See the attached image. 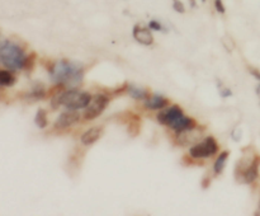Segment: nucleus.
I'll return each mask as SVG.
<instances>
[{
	"label": "nucleus",
	"instance_id": "obj_7",
	"mask_svg": "<svg viewBox=\"0 0 260 216\" xmlns=\"http://www.w3.org/2000/svg\"><path fill=\"white\" fill-rule=\"evenodd\" d=\"M183 114H184L183 109L177 104H173V106L160 109L159 114H157V121L164 126H170L175 119L179 118Z\"/></svg>",
	"mask_w": 260,
	"mask_h": 216
},
{
	"label": "nucleus",
	"instance_id": "obj_12",
	"mask_svg": "<svg viewBox=\"0 0 260 216\" xmlns=\"http://www.w3.org/2000/svg\"><path fill=\"white\" fill-rule=\"evenodd\" d=\"M169 106V99L165 98V97L159 96V94H154V96H150L149 98L145 101V107L147 109H151V111H157V109H162L165 107Z\"/></svg>",
	"mask_w": 260,
	"mask_h": 216
},
{
	"label": "nucleus",
	"instance_id": "obj_22",
	"mask_svg": "<svg viewBox=\"0 0 260 216\" xmlns=\"http://www.w3.org/2000/svg\"><path fill=\"white\" fill-rule=\"evenodd\" d=\"M218 90H220V94L222 98H228V97L233 96V91L229 88H226V86L221 83H218Z\"/></svg>",
	"mask_w": 260,
	"mask_h": 216
},
{
	"label": "nucleus",
	"instance_id": "obj_19",
	"mask_svg": "<svg viewBox=\"0 0 260 216\" xmlns=\"http://www.w3.org/2000/svg\"><path fill=\"white\" fill-rule=\"evenodd\" d=\"M147 27H149L151 30H157V32H168L167 28H165L164 25H162L161 23H160L159 20H156V19L150 20L149 25H147Z\"/></svg>",
	"mask_w": 260,
	"mask_h": 216
},
{
	"label": "nucleus",
	"instance_id": "obj_26",
	"mask_svg": "<svg viewBox=\"0 0 260 216\" xmlns=\"http://www.w3.org/2000/svg\"><path fill=\"white\" fill-rule=\"evenodd\" d=\"M202 2H203V3H205V2H206V0H202Z\"/></svg>",
	"mask_w": 260,
	"mask_h": 216
},
{
	"label": "nucleus",
	"instance_id": "obj_6",
	"mask_svg": "<svg viewBox=\"0 0 260 216\" xmlns=\"http://www.w3.org/2000/svg\"><path fill=\"white\" fill-rule=\"evenodd\" d=\"M109 102H111V98L106 94L101 93L96 94L95 97H93L90 103L88 104V107L85 108V112H84L83 117L85 121H91V119H95L106 111V108L108 107Z\"/></svg>",
	"mask_w": 260,
	"mask_h": 216
},
{
	"label": "nucleus",
	"instance_id": "obj_17",
	"mask_svg": "<svg viewBox=\"0 0 260 216\" xmlns=\"http://www.w3.org/2000/svg\"><path fill=\"white\" fill-rule=\"evenodd\" d=\"M35 124L37 125L38 129H46L48 125V119H47V111L43 108H40L37 111L35 116Z\"/></svg>",
	"mask_w": 260,
	"mask_h": 216
},
{
	"label": "nucleus",
	"instance_id": "obj_4",
	"mask_svg": "<svg viewBox=\"0 0 260 216\" xmlns=\"http://www.w3.org/2000/svg\"><path fill=\"white\" fill-rule=\"evenodd\" d=\"M218 144L213 136H207L202 141H198L196 145H192L189 149V155L193 159H205L211 158L218 151Z\"/></svg>",
	"mask_w": 260,
	"mask_h": 216
},
{
	"label": "nucleus",
	"instance_id": "obj_16",
	"mask_svg": "<svg viewBox=\"0 0 260 216\" xmlns=\"http://www.w3.org/2000/svg\"><path fill=\"white\" fill-rule=\"evenodd\" d=\"M17 79L13 75L10 70H0V85L2 86H12L14 85Z\"/></svg>",
	"mask_w": 260,
	"mask_h": 216
},
{
	"label": "nucleus",
	"instance_id": "obj_11",
	"mask_svg": "<svg viewBox=\"0 0 260 216\" xmlns=\"http://www.w3.org/2000/svg\"><path fill=\"white\" fill-rule=\"evenodd\" d=\"M103 135V129L101 126L90 127L89 130H86L83 135H81V144L85 145V146H90L94 142L98 141L101 139V136Z\"/></svg>",
	"mask_w": 260,
	"mask_h": 216
},
{
	"label": "nucleus",
	"instance_id": "obj_2",
	"mask_svg": "<svg viewBox=\"0 0 260 216\" xmlns=\"http://www.w3.org/2000/svg\"><path fill=\"white\" fill-rule=\"evenodd\" d=\"M93 97L89 91L78 90V89H65L60 93L55 94L51 98L50 104L52 109H57L60 106H65L68 109H78L86 108L90 103Z\"/></svg>",
	"mask_w": 260,
	"mask_h": 216
},
{
	"label": "nucleus",
	"instance_id": "obj_18",
	"mask_svg": "<svg viewBox=\"0 0 260 216\" xmlns=\"http://www.w3.org/2000/svg\"><path fill=\"white\" fill-rule=\"evenodd\" d=\"M28 97L32 99H35V101H38V99H43L46 97V89L45 86H43V84H40L37 83L35 86L32 88V90H30V93L28 94Z\"/></svg>",
	"mask_w": 260,
	"mask_h": 216
},
{
	"label": "nucleus",
	"instance_id": "obj_5",
	"mask_svg": "<svg viewBox=\"0 0 260 216\" xmlns=\"http://www.w3.org/2000/svg\"><path fill=\"white\" fill-rule=\"evenodd\" d=\"M259 157H255L248 163L245 160H241L238 164V167H236V178L244 183H253L259 174Z\"/></svg>",
	"mask_w": 260,
	"mask_h": 216
},
{
	"label": "nucleus",
	"instance_id": "obj_25",
	"mask_svg": "<svg viewBox=\"0 0 260 216\" xmlns=\"http://www.w3.org/2000/svg\"><path fill=\"white\" fill-rule=\"evenodd\" d=\"M256 93H258V96L260 97V84L258 85V88H256Z\"/></svg>",
	"mask_w": 260,
	"mask_h": 216
},
{
	"label": "nucleus",
	"instance_id": "obj_8",
	"mask_svg": "<svg viewBox=\"0 0 260 216\" xmlns=\"http://www.w3.org/2000/svg\"><path fill=\"white\" fill-rule=\"evenodd\" d=\"M80 113H79L78 111H75V109H68V111L62 112V113L57 117V119H56L53 126H55L56 130H65L68 129V127L75 125L76 122L80 121Z\"/></svg>",
	"mask_w": 260,
	"mask_h": 216
},
{
	"label": "nucleus",
	"instance_id": "obj_1",
	"mask_svg": "<svg viewBox=\"0 0 260 216\" xmlns=\"http://www.w3.org/2000/svg\"><path fill=\"white\" fill-rule=\"evenodd\" d=\"M51 81L65 89H76L84 78V69L80 64L70 60L56 61L48 68Z\"/></svg>",
	"mask_w": 260,
	"mask_h": 216
},
{
	"label": "nucleus",
	"instance_id": "obj_3",
	"mask_svg": "<svg viewBox=\"0 0 260 216\" xmlns=\"http://www.w3.org/2000/svg\"><path fill=\"white\" fill-rule=\"evenodd\" d=\"M27 55L19 45L13 41L5 40L0 43V61L9 70H20L23 69Z\"/></svg>",
	"mask_w": 260,
	"mask_h": 216
},
{
	"label": "nucleus",
	"instance_id": "obj_20",
	"mask_svg": "<svg viewBox=\"0 0 260 216\" xmlns=\"http://www.w3.org/2000/svg\"><path fill=\"white\" fill-rule=\"evenodd\" d=\"M35 61H36V53L32 52L30 55H28L27 57H25L23 69H24V70H27V71H30L33 69V66H35Z\"/></svg>",
	"mask_w": 260,
	"mask_h": 216
},
{
	"label": "nucleus",
	"instance_id": "obj_23",
	"mask_svg": "<svg viewBox=\"0 0 260 216\" xmlns=\"http://www.w3.org/2000/svg\"><path fill=\"white\" fill-rule=\"evenodd\" d=\"M215 9L217 10L220 14H225L226 8H225V4L222 3V0H215Z\"/></svg>",
	"mask_w": 260,
	"mask_h": 216
},
{
	"label": "nucleus",
	"instance_id": "obj_21",
	"mask_svg": "<svg viewBox=\"0 0 260 216\" xmlns=\"http://www.w3.org/2000/svg\"><path fill=\"white\" fill-rule=\"evenodd\" d=\"M173 9L177 13H180V14L185 13V7L180 0H173Z\"/></svg>",
	"mask_w": 260,
	"mask_h": 216
},
{
	"label": "nucleus",
	"instance_id": "obj_24",
	"mask_svg": "<svg viewBox=\"0 0 260 216\" xmlns=\"http://www.w3.org/2000/svg\"><path fill=\"white\" fill-rule=\"evenodd\" d=\"M190 5H192V8H196L197 7V3H196V0H189Z\"/></svg>",
	"mask_w": 260,
	"mask_h": 216
},
{
	"label": "nucleus",
	"instance_id": "obj_9",
	"mask_svg": "<svg viewBox=\"0 0 260 216\" xmlns=\"http://www.w3.org/2000/svg\"><path fill=\"white\" fill-rule=\"evenodd\" d=\"M132 36L139 43L144 46H151L154 43V36L149 27H144L141 24H135L132 29Z\"/></svg>",
	"mask_w": 260,
	"mask_h": 216
},
{
	"label": "nucleus",
	"instance_id": "obj_10",
	"mask_svg": "<svg viewBox=\"0 0 260 216\" xmlns=\"http://www.w3.org/2000/svg\"><path fill=\"white\" fill-rule=\"evenodd\" d=\"M196 126H197V122L194 121V118L183 114V116H180L179 118L175 119V121L173 122L169 127L173 130V131H175L178 134V132L187 131V130L194 129Z\"/></svg>",
	"mask_w": 260,
	"mask_h": 216
},
{
	"label": "nucleus",
	"instance_id": "obj_15",
	"mask_svg": "<svg viewBox=\"0 0 260 216\" xmlns=\"http://www.w3.org/2000/svg\"><path fill=\"white\" fill-rule=\"evenodd\" d=\"M229 157H230V152H229L228 150H223V151L218 155V158L215 162V165H213V172H215L216 175L221 174V173L223 172L226 163H228Z\"/></svg>",
	"mask_w": 260,
	"mask_h": 216
},
{
	"label": "nucleus",
	"instance_id": "obj_13",
	"mask_svg": "<svg viewBox=\"0 0 260 216\" xmlns=\"http://www.w3.org/2000/svg\"><path fill=\"white\" fill-rule=\"evenodd\" d=\"M177 135L180 145H190L193 142H198V140L201 139V132H196V127L187 131L178 132Z\"/></svg>",
	"mask_w": 260,
	"mask_h": 216
},
{
	"label": "nucleus",
	"instance_id": "obj_14",
	"mask_svg": "<svg viewBox=\"0 0 260 216\" xmlns=\"http://www.w3.org/2000/svg\"><path fill=\"white\" fill-rule=\"evenodd\" d=\"M127 91L131 96V98L136 99V101H144V99L146 101L150 97V93L147 89L140 88V86L136 85H128L127 86Z\"/></svg>",
	"mask_w": 260,
	"mask_h": 216
}]
</instances>
